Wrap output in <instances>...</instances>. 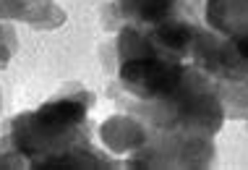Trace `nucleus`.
Here are the masks:
<instances>
[{
	"label": "nucleus",
	"instance_id": "1",
	"mask_svg": "<svg viewBox=\"0 0 248 170\" xmlns=\"http://www.w3.org/2000/svg\"><path fill=\"white\" fill-rule=\"evenodd\" d=\"M201 24L248 58V0H201Z\"/></svg>",
	"mask_w": 248,
	"mask_h": 170
}]
</instances>
